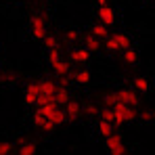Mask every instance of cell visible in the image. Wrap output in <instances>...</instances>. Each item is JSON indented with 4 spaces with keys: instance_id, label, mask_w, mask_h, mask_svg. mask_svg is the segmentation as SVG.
<instances>
[{
    "instance_id": "2e32d148",
    "label": "cell",
    "mask_w": 155,
    "mask_h": 155,
    "mask_svg": "<svg viewBox=\"0 0 155 155\" xmlns=\"http://www.w3.org/2000/svg\"><path fill=\"white\" fill-rule=\"evenodd\" d=\"M74 80H76L78 84H88V82H90V74H88L86 69H80V71L74 74Z\"/></svg>"
},
{
    "instance_id": "cb8c5ba5",
    "label": "cell",
    "mask_w": 155,
    "mask_h": 155,
    "mask_svg": "<svg viewBox=\"0 0 155 155\" xmlns=\"http://www.w3.org/2000/svg\"><path fill=\"white\" fill-rule=\"evenodd\" d=\"M11 151H13L11 143H0V155H11Z\"/></svg>"
},
{
    "instance_id": "4dcf8cb0",
    "label": "cell",
    "mask_w": 155,
    "mask_h": 155,
    "mask_svg": "<svg viewBox=\"0 0 155 155\" xmlns=\"http://www.w3.org/2000/svg\"><path fill=\"white\" fill-rule=\"evenodd\" d=\"M97 2H99V6H105L107 4V0H97Z\"/></svg>"
},
{
    "instance_id": "f546056e",
    "label": "cell",
    "mask_w": 155,
    "mask_h": 155,
    "mask_svg": "<svg viewBox=\"0 0 155 155\" xmlns=\"http://www.w3.org/2000/svg\"><path fill=\"white\" fill-rule=\"evenodd\" d=\"M151 117H153V111H145L143 113V120H151Z\"/></svg>"
},
{
    "instance_id": "4fadbf2b",
    "label": "cell",
    "mask_w": 155,
    "mask_h": 155,
    "mask_svg": "<svg viewBox=\"0 0 155 155\" xmlns=\"http://www.w3.org/2000/svg\"><path fill=\"white\" fill-rule=\"evenodd\" d=\"M92 36L94 38H99V40H107L109 38V34H107V27H105V23H97V25L92 27Z\"/></svg>"
},
{
    "instance_id": "3957f363",
    "label": "cell",
    "mask_w": 155,
    "mask_h": 155,
    "mask_svg": "<svg viewBox=\"0 0 155 155\" xmlns=\"http://www.w3.org/2000/svg\"><path fill=\"white\" fill-rule=\"evenodd\" d=\"M105 46H107L111 52L126 51V48H130V38L126 36V34H111V36L105 40Z\"/></svg>"
},
{
    "instance_id": "d6986e66",
    "label": "cell",
    "mask_w": 155,
    "mask_h": 155,
    "mask_svg": "<svg viewBox=\"0 0 155 155\" xmlns=\"http://www.w3.org/2000/svg\"><path fill=\"white\" fill-rule=\"evenodd\" d=\"M101 120H105V122H111V124H115V113H113V109H111V107H105L103 111H101Z\"/></svg>"
},
{
    "instance_id": "5b68a950",
    "label": "cell",
    "mask_w": 155,
    "mask_h": 155,
    "mask_svg": "<svg viewBox=\"0 0 155 155\" xmlns=\"http://www.w3.org/2000/svg\"><path fill=\"white\" fill-rule=\"evenodd\" d=\"M105 145H107V149H109V153L111 155H126V147H124V140H122V136L120 134H111V136H107L105 138Z\"/></svg>"
},
{
    "instance_id": "5bb4252c",
    "label": "cell",
    "mask_w": 155,
    "mask_h": 155,
    "mask_svg": "<svg viewBox=\"0 0 155 155\" xmlns=\"http://www.w3.org/2000/svg\"><path fill=\"white\" fill-rule=\"evenodd\" d=\"M99 132H101L105 138H107V136H111L115 130H113V124H111V122H105V120H101V122H99Z\"/></svg>"
},
{
    "instance_id": "d4e9b609",
    "label": "cell",
    "mask_w": 155,
    "mask_h": 155,
    "mask_svg": "<svg viewBox=\"0 0 155 155\" xmlns=\"http://www.w3.org/2000/svg\"><path fill=\"white\" fill-rule=\"evenodd\" d=\"M44 122H46V117H44L42 113H38V111H36V113H34V124H36V126H42Z\"/></svg>"
},
{
    "instance_id": "83f0119b",
    "label": "cell",
    "mask_w": 155,
    "mask_h": 155,
    "mask_svg": "<svg viewBox=\"0 0 155 155\" xmlns=\"http://www.w3.org/2000/svg\"><path fill=\"white\" fill-rule=\"evenodd\" d=\"M2 80H4V82H8V84H13V82H17V76H13V74H4Z\"/></svg>"
},
{
    "instance_id": "277c9868",
    "label": "cell",
    "mask_w": 155,
    "mask_h": 155,
    "mask_svg": "<svg viewBox=\"0 0 155 155\" xmlns=\"http://www.w3.org/2000/svg\"><path fill=\"white\" fill-rule=\"evenodd\" d=\"M29 25H31V36L38 38V40H44L48 34H46V21L42 15H34L29 19Z\"/></svg>"
},
{
    "instance_id": "603a6c76",
    "label": "cell",
    "mask_w": 155,
    "mask_h": 155,
    "mask_svg": "<svg viewBox=\"0 0 155 155\" xmlns=\"http://www.w3.org/2000/svg\"><path fill=\"white\" fill-rule=\"evenodd\" d=\"M115 103H117V94H115V92L105 97V105H107V107H111V109H113V107H115Z\"/></svg>"
},
{
    "instance_id": "8fae6325",
    "label": "cell",
    "mask_w": 155,
    "mask_h": 155,
    "mask_svg": "<svg viewBox=\"0 0 155 155\" xmlns=\"http://www.w3.org/2000/svg\"><path fill=\"white\" fill-rule=\"evenodd\" d=\"M84 48H86L88 52L99 51V48H101V40H99V38H94V36L90 34V36H86V38H84Z\"/></svg>"
},
{
    "instance_id": "9a60e30c",
    "label": "cell",
    "mask_w": 155,
    "mask_h": 155,
    "mask_svg": "<svg viewBox=\"0 0 155 155\" xmlns=\"http://www.w3.org/2000/svg\"><path fill=\"white\" fill-rule=\"evenodd\" d=\"M52 69L57 71V76H59V78L69 76V65H67V61H61V63H57V65H54Z\"/></svg>"
},
{
    "instance_id": "ba28073f",
    "label": "cell",
    "mask_w": 155,
    "mask_h": 155,
    "mask_svg": "<svg viewBox=\"0 0 155 155\" xmlns=\"http://www.w3.org/2000/svg\"><path fill=\"white\" fill-rule=\"evenodd\" d=\"M40 99V84H27L25 86V103L36 105Z\"/></svg>"
},
{
    "instance_id": "484cf974",
    "label": "cell",
    "mask_w": 155,
    "mask_h": 155,
    "mask_svg": "<svg viewBox=\"0 0 155 155\" xmlns=\"http://www.w3.org/2000/svg\"><path fill=\"white\" fill-rule=\"evenodd\" d=\"M84 113H86V115H97L99 109H97L94 105H86V107H84Z\"/></svg>"
},
{
    "instance_id": "6da1fadb",
    "label": "cell",
    "mask_w": 155,
    "mask_h": 155,
    "mask_svg": "<svg viewBox=\"0 0 155 155\" xmlns=\"http://www.w3.org/2000/svg\"><path fill=\"white\" fill-rule=\"evenodd\" d=\"M38 113H42L48 122H52L54 126H59V124H63L65 122V109L63 107H59L57 103H48V105H42V107H38Z\"/></svg>"
},
{
    "instance_id": "30bf717a",
    "label": "cell",
    "mask_w": 155,
    "mask_h": 155,
    "mask_svg": "<svg viewBox=\"0 0 155 155\" xmlns=\"http://www.w3.org/2000/svg\"><path fill=\"white\" fill-rule=\"evenodd\" d=\"M71 99H69V92H67V88H57V94H54V103L59 105V107H65V105L69 103Z\"/></svg>"
},
{
    "instance_id": "9c48e42d",
    "label": "cell",
    "mask_w": 155,
    "mask_h": 155,
    "mask_svg": "<svg viewBox=\"0 0 155 155\" xmlns=\"http://www.w3.org/2000/svg\"><path fill=\"white\" fill-rule=\"evenodd\" d=\"M65 109V115H67V120H76L78 115L82 113V107H80V103H76V101H69V103L63 107Z\"/></svg>"
},
{
    "instance_id": "f1b7e54d",
    "label": "cell",
    "mask_w": 155,
    "mask_h": 155,
    "mask_svg": "<svg viewBox=\"0 0 155 155\" xmlns=\"http://www.w3.org/2000/svg\"><path fill=\"white\" fill-rule=\"evenodd\" d=\"M52 128H54V124H52V122H48V120H46V122L42 124V130H48V132H51Z\"/></svg>"
},
{
    "instance_id": "44dd1931",
    "label": "cell",
    "mask_w": 155,
    "mask_h": 155,
    "mask_svg": "<svg viewBox=\"0 0 155 155\" xmlns=\"http://www.w3.org/2000/svg\"><path fill=\"white\" fill-rule=\"evenodd\" d=\"M36 145L34 143H23L21 145V155H36Z\"/></svg>"
},
{
    "instance_id": "ffe728a7",
    "label": "cell",
    "mask_w": 155,
    "mask_h": 155,
    "mask_svg": "<svg viewBox=\"0 0 155 155\" xmlns=\"http://www.w3.org/2000/svg\"><path fill=\"white\" fill-rule=\"evenodd\" d=\"M136 59H138L136 51H132V48H126V51H124V61H126L128 65H134V63H136Z\"/></svg>"
},
{
    "instance_id": "7402d4cb",
    "label": "cell",
    "mask_w": 155,
    "mask_h": 155,
    "mask_svg": "<svg viewBox=\"0 0 155 155\" xmlns=\"http://www.w3.org/2000/svg\"><path fill=\"white\" fill-rule=\"evenodd\" d=\"M44 42H46V48H48V51L59 48V40H57L54 36H46V38H44Z\"/></svg>"
},
{
    "instance_id": "1f68e13d",
    "label": "cell",
    "mask_w": 155,
    "mask_h": 155,
    "mask_svg": "<svg viewBox=\"0 0 155 155\" xmlns=\"http://www.w3.org/2000/svg\"><path fill=\"white\" fill-rule=\"evenodd\" d=\"M153 117H155V109H153Z\"/></svg>"
},
{
    "instance_id": "7c38bea8",
    "label": "cell",
    "mask_w": 155,
    "mask_h": 155,
    "mask_svg": "<svg viewBox=\"0 0 155 155\" xmlns=\"http://www.w3.org/2000/svg\"><path fill=\"white\" fill-rule=\"evenodd\" d=\"M69 59L76 61V63H84V61L88 59V51H86V48H76V51H71Z\"/></svg>"
},
{
    "instance_id": "52a82bcc",
    "label": "cell",
    "mask_w": 155,
    "mask_h": 155,
    "mask_svg": "<svg viewBox=\"0 0 155 155\" xmlns=\"http://www.w3.org/2000/svg\"><path fill=\"white\" fill-rule=\"evenodd\" d=\"M99 21L105 23V25H113L115 23V13H113V8L111 6H99Z\"/></svg>"
},
{
    "instance_id": "4316f807",
    "label": "cell",
    "mask_w": 155,
    "mask_h": 155,
    "mask_svg": "<svg viewBox=\"0 0 155 155\" xmlns=\"http://www.w3.org/2000/svg\"><path fill=\"white\" fill-rule=\"evenodd\" d=\"M65 38H67L69 42H76V40H78V31H74V29H71V31H67V34H65Z\"/></svg>"
},
{
    "instance_id": "ac0fdd59",
    "label": "cell",
    "mask_w": 155,
    "mask_h": 155,
    "mask_svg": "<svg viewBox=\"0 0 155 155\" xmlns=\"http://www.w3.org/2000/svg\"><path fill=\"white\" fill-rule=\"evenodd\" d=\"M63 59H61V52H59V48H52V51H48V63H51L52 67L57 65V63H61Z\"/></svg>"
},
{
    "instance_id": "e0dca14e",
    "label": "cell",
    "mask_w": 155,
    "mask_h": 155,
    "mask_svg": "<svg viewBox=\"0 0 155 155\" xmlns=\"http://www.w3.org/2000/svg\"><path fill=\"white\" fill-rule=\"evenodd\" d=\"M134 86H136V90H140V92H149V88H151V84H149L145 78H134Z\"/></svg>"
},
{
    "instance_id": "7a4b0ae2",
    "label": "cell",
    "mask_w": 155,
    "mask_h": 155,
    "mask_svg": "<svg viewBox=\"0 0 155 155\" xmlns=\"http://www.w3.org/2000/svg\"><path fill=\"white\" fill-rule=\"evenodd\" d=\"M113 113H115V124H124V122H132L136 117V107H130L126 103H115L113 107Z\"/></svg>"
},
{
    "instance_id": "8992f818",
    "label": "cell",
    "mask_w": 155,
    "mask_h": 155,
    "mask_svg": "<svg viewBox=\"0 0 155 155\" xmlns=\"http://www.w3.org/2000/svg\"><path fill=\"white\" fill-rule=\"evenodd\" d=\"M117 94V101L120 103H126L130 107H136L138 105V94L134 92V90H120V92H115Z\"/></svg>"
}]
</instances>
